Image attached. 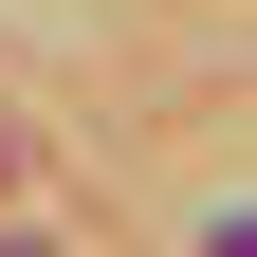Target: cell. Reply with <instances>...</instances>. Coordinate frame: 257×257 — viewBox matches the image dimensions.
Returning <instances> with one entry per match:
<instances>
[{"label": "cell", "mask_w": 257, "mask_h": 257, "mask_svg": "<svg viewBox=\"0 0 257 257\" xmlns=\"http://www.w3.org/2000/svg\"><path fill=\"white\" fill-rule=\"evenodd\" d=\"M202 257H257V202H239V220H220V239H202Z\"/></svg>", "instance_id": "cell-1"}]
</instances>
